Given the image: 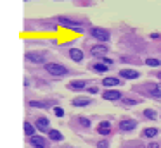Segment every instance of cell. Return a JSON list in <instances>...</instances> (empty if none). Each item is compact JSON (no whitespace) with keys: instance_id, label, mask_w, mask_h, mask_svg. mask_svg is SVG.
I'll return each instance as SVG.
<instances>
[{"instance_id":"cell-4","label":"cell","mask_w":161,"mask_h":148,"mask_svg":"<svg viewBox=\"0 0 161 148\" xmlns=\"http://www.w3.org/2000/svg\"><path fill=\"white\" fill-rule=\"evenodd\" d=\"M108 50L109 48L106 45H95V47L90 48V54H92V57H104L108 54Z\"/></svg>"},{"instance_id":"cell-11","label":"cell","mask_w":161,"mask_h":148,"mask_svg":"<svg viewBox=\"0 0 161 148\" xmlns=\"http://www.w3.org/2000/svg\"><path fill=\"white\" fill-rule=\"evenodd\" d=\"M97 131H99V134H109L111 133V124L108 122V120H104V122H101L99 124V127H97Z\"/></svg>"},{"instance_id":"cell-28","label":"cell","mask_w":161,"mask_h":148,"mask_svg":"<svg viewBox=\"0 0 161 148\" xmlns=\"http://www.w3.org/2000/svg\"><path fill=\"white\" fill-rule=\"evenodd\" d=\"M102 60H104V64H106V65L113 64V60H111V59H108V57H104V59H102Z\"/></svg>"},{"instance_id":"cell-8","label":"cell","mask_w":161,"mask_h":148,"mask_svg":"<svg viewBox=\"0 0 161 148\" xmlns=\"http://www.w3.org/2000/svg\"><path fill=\"white\" fill-rule=\"evenodd\" d=\"M102 96H104V100H111V102H114V100L121 98V93L116 91V89H108V91L102 93Z\"/></svg>"},{"instance_id":"cell-15","label":"cell","mask_w":161,"mask_h":148,"mask_svg":"<svg viewBox=\"0 0 161 148\" xmlns=\"http://www.w3.org/2000/svg\"><path fill=\"white\" fill-rule=\"evenodd\" d=\"M85 86H87V83H85V81H71L69 84H68V88H69V89H83Z\"/></svg>"},{"instance_id":"cell-14","label":"cell","mask_w":161,"mask_h":148,"mask_svg":"<svg viewBox=\"0 0 161 148\" xmlns=\"http://www.w3.org/2000/svg\"><path fill=\"white\" fill-rule=\"evenodd\" d=\"M88 103H90V98H85V96H76L73 100L75 107H83V105H88Z\"/></svg>"},{"instance_id":"cell-19","label":"cell","mask_w":161,"mask_h":148,"mask_svg":"<svg viewBox=\"0 0 161 148\" xmlns=\"http://www.w3.org/2000/svg\"><path fill=\"white\" fill-rule=\"evenodd\" d=\"M156 134H158L156 127H147V129H144V136L146 138H154Z\"/></svg>"},{"instance_id":"cell-24","label":"cell","mask_w":161,"mask_h":148,"mask_svg":"<svg viewBox=\"0 0 161 148\" xmlns=\"http://www.w3.org/2000/svg\"><path fill=\"white\" fill-rule=\"evenodd\" d=\"M80 124H81V126H85V127H88V126H90V120H88L87 117H80Z\"/></svg>"},{"instance_id":"cell-26","label":"cell","mask_w":161,"mask_h":148,"mask_svg":"<svg viewBox=\"0 0 161 148\" xmlns=\"http://www.w3.org/2000/svg\"><path fill=\"white\" fill-rule=\"evenodd\" d=\"M123 102L125 103H130V105H135V103H139L140 100H132V98H123Z\"/></svg>"},{"instance_id":"cell-6","label":"cell","mask_w":161,"mask_h":148,"mask_svg":"<svg viewBox=\"0 0 161 148\" xmlns=\"http://www.w3.org/2000/svg\"><path fill=\"white\" fill-rule=\"evenodd\" d=\"M135 126H137V122L133 119H125V120L119 122V129H121V131H133V129H135Z\"/></svg>"},{"instance_id":"cell-5","label":"cell","mask_w":161,"mask_h":148,"mask_svg":"<svg viewBox=\"0 0 161 148\" xmlns=\"http://www.w3.org/2000/svg\"><path fill=\"white\" fill-rule=\"evenodd\" d=\"M30 145L33 148H47V141L43 136H31L30 138Z\"/></svg>"},{"instance_id":"cell-1","label":"cell","mask_w":161,"mask_h":148,"mask_svg":"<svg viewBox=\"0 0 161 148\" xmlns=\"http://www.w3.org/2000/svg\"><path fill=\"white\" fill-rule=\"evenodd\" d=\"M45 71L49 72L50 76H57V78L68 74V69L64 67V65H61V64H56V62H49V64H45Z\"/></svg>"},{"instance_id":"cell-21","label":"cell","mask_w":161,"mask_h":148,"mask_svg":"<svg viewBox=\"0 0 161 148\" xmlns=\"http://www.w3.org/2000/svg\"><path fill=\"white\" fill-rule=\"evenodd\" d=\"M144 115H146L147 119H156V112H154V110H151V109L144 110Z\"/></svg>"},{"instance_id":"cell-23","label":"cell","mask_w":161,"mask_h":148,"mask_svg":"<svg viewBox=\"0 0 161 148\" xmlns=\"http://www.w3.org/2000/svg\"><path fill=\"white\" fill-rule=\"evenodd\" d=\"M30 105H31V107H42V109H43V107H47L49 103H47V102H30Z\"/></svg>"},{"instance_id":"cell-22","label":"cell","mask_w":161,"mask_h":148,"mask_svg":"<svg viewBox=\"0 0 161 148\" xmlns=\"http://www.w3.org/2000/svg\"><path fill=\"white\" fill-rule=\"evenodd\" d=\"M146 64L151 65V67H158V65L161 64L159 60H156V59H146Z\"/></svg>"},{"instance_id":"cell-2","label":"cell","mask_w":161,"mask_h":148,"mask_svg":"<svg viewBox=\"0 0 161 148\" xmlns=\"http://www.w3.org/2000/svg\"><path fill=\"white\" fill-rule=\"evenodd\" d=\"M57 23L61 24V26H64V28H69V29H73V31H76V33H81L83 31V26H81L80 23H75V21H71V19H68V17H57Z\"/></svg>"},{"instance_id":"cell-17","label":"cell","mask_w":161,"mask_h":148,"mask_svg":"<svg viewBox=\"0 0 161 148\" xmlns=\"http://www.w3.org/2000/svg\"><path fill=\"white\" fill-rule=\"evenodd\" d=\"M102 84L104 86H116V84H119V79L118 78H104L102 79Z\"/></svg>"},{"instance_id":"cell-25","label":"cell","mask_w":161,"mask_h":148,"mask_svg":"<svg viewBox=\"0 0 161 148\" xmlns=\"http://www.w3.org/2000/svg\"><path fill=\"white\" fill-rule=\"evenodd\" d=\"M54 114H56L57 117H63L64 115V110L61 109V107H56V109H54Z\"/></svg>"},{"instance_id":"cell-3","label":"cell","mask_w":161,"mask_h":148,"mask_svg":"<svg viewBox=\"0 0 161 148\" xmlns=\"http://www.w3.org/2000/svg\"><path fill=\"white\" fill-rule=\"evenodd\" d=\"M90 33H92V36L97 38L99 41H108L109 40V31L102 29V28H92Z\"/></svg>"},{"instance_id":"cell-9","label":"cell","mask_w":161,"mask_h":148,"mask_svg":"<svg viewBox=\"0 0 161 148\" xmlns=\"http://www.w3.org/2000/svg\"><path fill=\"white\" fill-rule=\"evenodd\" d=\"M119 76L125 79H137L139 78V71H133V69H123L119 71Z\"/></svg>"},{"instance_id":"cell-7","label":"cell","mask_w":161,"mask_h":148,"mask_svg":"<svg viewBox=\"0 0 161 148\" xmlns=\"http://www.w3.org/2000/svg\"><path fill=\"white\" fill-rule=\"evenodd\" d=\"M26 59L30 62H36V64H42L45 60V57L42 54H36V52H26Z\"/></svg>"},{"instance_id":"cell-16","label":"cell","mask_w":161,"mask_h":148,"mask_svg":"<svg viewBox=\"0 0 161 148\" xmlns=\"http://www.w3.org/2000/svg\"><path fill=\"white\" fill-rule=\"evenodd\" d=\"M49 138L52 141H63V134H61L57 129H50L49 131Z\"/></svg>"},{"instance_id":"cell-13","label":"cell","mask_w":161,"mask_h":148,"mask_svg":"<svg viewBox=\"0 0 161 148\" xmlns=\"http://www.w3.org/2000/svg\"><path fill=\"white\" fill-rule=\"evenodd\" d=\"M149 91L153 93V96H161V84H159V83H151V84H149Z\"/></svg>"},{"instance_id":"cell-18","label":"cell","mask_w":161,"mask_h":148,"mask_svg":"<svg viewBox=\"0 0 161 148\" xmlns=\"http://www.w3.org/2000/svg\"><path fill=\"white\" fill-rule=\"evenodd\" d=\"M23 126H25V133H26V134H28V136H30V138H31V136H35V134H33V133H35V127H33V126H31V124H30V122H28V120H26V122H25V124H23Z\"/></svg>"},{"instance_id":"cell-12","label":"cell","mask_w":161,"mask_h":148,"mask_svg":"<svg viewBox=\"0 0 161 148\" xmlns=\"http://www.w3.org/2000/svg\"><path fill=\"white\" fill-rule=\"evenodd\" d=\"M69 57L73 59L75 62H80L81 59H83V52L78 50V48H71V50H69Z\"/></svg>"},{"instance_id":"cell-27","label":"cell","mask_w":161,"mask_h":148,"mask_svg":"<svg viewBox=\"0 0 161 148\" xmlns=\"http://www.w3.org/2000/svg\"><path fill=\"white\" fill-rule=\"evenodd\" d=\"M108 145H109L108 141H99V143H97V146H99V148H108Z\"/></svg>"},{"instance_id":"cell-20","label":"cell","mask_w":161,"mask_h":148,"mask_svg":"<svg viewBox=\"0 0 161 148\" xmlns=\"http://www.w3.org/2000/svg\"><path fill=\"white\" fill-rule=\"evenodd\" d=\"M94 71L95 72H106L108 71V65L106 64H94Z\"/></svg>"},{"instance_id":"cell-29","label":"cell","mask_w":161,"mask_h":148,"mask_svg":"<svg viewBox=\"0 0 161 148\" xmlns=\"http://www.w3.org/2000/svg\"><path fill=\"white\" fill-rule=\"evenodd\" d=\"M147 148H159V146H158V143H149V146H147Z\"/></svg>"},{"instance_id":"cell-10","label":"cell","mask_w":161,"mask_h":148,"mask_svg":"<svg viewBox=\"0 0 161 148\" xmlns=\"http://www.w3.org/2000/svg\"><path fill=\"white\" fill-rule=\"evenodd\" d=\"M36 129H40V131H42V133H45V131H47V133H49V119H47V117H40V119L38 120H36Z\"/></svg>"}]
</instances>
